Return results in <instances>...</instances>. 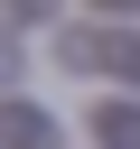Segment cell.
Returning a JSON list of instances; mask_svg holds the SVG:
<instances>
[{"label": "cell", "instance_id": "6da1fadb", "mask_svg": "<svg viewBox=\"0 0 140 149\" xmlns=\"http://www.w3.org/2000/svg\"><path fill=\"white\" fill-rule=\"evenodd\" d=\"M0 140H9V149H56V121L28 112V102H9V112H0Z\"/></svg>", "mask_w": 140, "mask_h": 149}, {"label": "cell", "instance_id": "7a4b0ae2", "mask_svg": "<svg viewBox=\"0 0 140 149\" xmlns=\"http://www.w3.org/2000/svg\"><path fill=\"white\" fill-rule=\"evenodd\" d=\"M93 140H103V149H140V112H131V102H103V112H93Z\"/></svg>", "mask_w": 140, "mask_h": 149}, {"label": "cell", "instance_id": "3957f363", "mask_svg": "<svg viewBox=\"0 0 140 149\" xmlns=\"http://www.w3.org/2000/svg\"><path fill=\"white\" fill-rule=\"evenodd\" d=\"M103 56L121 65V84H140V37H103Z\"/></svg>", "mask_w": 140, "mask_h": 149}, {"label": "cell", "instance_id": "277c9868", "mask_svg": "<svg viewBox=\"0 0 140 149\" xmlns=\"http://www.w3.org/2000/svg\"><path fill=\"white\" fill-rule=\"evenodd\" d=\"M9 9H19V19H56V0H9Z\"/></svg>", "mask_w": 140, "mask_h": 149}]
</instances>
